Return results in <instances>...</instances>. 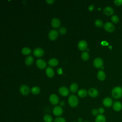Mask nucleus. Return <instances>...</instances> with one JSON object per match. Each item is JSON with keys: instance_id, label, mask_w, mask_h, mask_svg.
<instances>
[{"instance_id": "1", "label": "nucleus", "mask_w": 122, "mask_h": 122, "mask_svg": "<svg viewBox=\"0 0 122 122\" xmlns=\"http://www.w3.org/2000/svg\"><path fill=\"white\" fill-rule=\"evenodd\" d=\"M68 102L70 106L72 107H75L79 103V100L76 95L72 94L69 97Z\"/></svg>"}, {"instance_id": "2", "label": "nucleus", "mask_w": 122, "mask_h": 122, "mask_svg": "<svg viewBox=\"0 0 122 122\" xmlns=\"http://www.w3.org/2000/svg\"><path fill=\"white\" fill-rule=\"evenodd\" d=\"M112 95L115 99H119L122 96V88L119 86H116L112 90Z\"/></svg>"}, {"instance_id": "3", "label": "nucleus", "mask_w": 122, "mask_h": 122, "mask_svg": "<svg viewBox=\"0 0 122 122\" xmlns=\"http://www.w3.org/2000/svg\"><path fill=\"white\" fill-rule=\"evenodd\" d=\"M20 92L23 95H27L30 92V89L27 85L25 84H22L20 86Z\"/></svg>"}, {"instance_id": "4", "label": "nucleus", "mask_w": 122, "mask_h": 122, "mask_svg": "<svg viewBox=\"0 0 122 122\" xmlns=\"http://www.w3.org/2000/svg\"><path fill=\"white\" fill-rule=\"evenodd\" d=\"M63 112V110L61 106H56L53 109L52 112L53 114L56 116H61Z\"/></svg>"}, {"instance_id": "5", "label": "nucleus", "mask_w": 122, "mask_h": 122, "mask_svg": "<svg viewBox=\"0 0 122 122\" xmlns=\"http://www.w3.org/2000/svg\"><path fill=\"white\" fill-rule=\"evenodd\" d=\"M49 101L52 105H56L59 103V99L55 94H51L49 97Z\"/></svg>"}, {"instance_id": "6", "label": "nucleus", "mask_w": 122, "mask_h": 122, "mask_svg": "<svg viewBox=\"0 0 122 122\" xmlns=\"http://www.w3.org/2000/svg\"><path fill=\"white\" fill-rule=\"evenodd\" d=\"M104 29L109 32H112L114 30L115 27L111 22H106L104 25Z\"/></svg>"}, {"instance_id": "7", "label": "nucleus", "mask_w": 122, "mask_h": 122, "mask_svg": "<svg viewBox=\"0 0 122 122\" xmlns=\"http://www.w3.org/2000/svg\"><path fill=\"white\" fill-rule=\"evenodd\" d=\"M59 33L57 31V30H50L48 34V37L51 40H55L58 36Z\"/></svg>"}, {"instance_id": "8", "label": "nucleus", "mask_w": 122, "mask_h": 122, "mask_svg": "<svg viewBox=\"0 0 122 122\" xmlns=\"http://www.w3.org/2000/svg\"><path fill=\"white\" fill-rule=\"evenodd\" d=\"M33 53L35 56L40 57L43 55L44 51V50L41 48H36L33 50Z\"/></svg>"}, {"instance_id": "9", "label": "nucleus", "mask_w": 122, "mask_h": 122, "mask_svg": "<svg viewBox=\"0 0 122 122\" xmlns=\"http://www.w3.org/2000/svg\"><path fill=\"white\" fill-rule=\"evenodd\" d=\"M103 61L100 58H96L93 61L94 66L97 68H102L103 65Z\"/></svg>"}, {"instance_id": "10", "label": "nucleus", "mask_w": 122, "mask_h": 122, "mask_svg": "<svg viewBox=\"0 0 122 122\" xmlns=\"http://www.w3.org/2000/svg\"><path fill=\"white\" fill-rule=\"evenodd\" d=\"M59 92L61 95L66 96L69 94V90L66 87L61 86L59 89Z\"/></svg>"}, {"instance_id": "11", "label": "nucleus", "mask_w": 122, "mask_h": 122, "mask_svg": "<svg viewBox=\"0 0 122 122\" xmlns=\"http://www.w3.org/2000/svg\"><path fill=\"white\" fill-rule=\"evenodd\" d=\"M37 66L40 69H44L46 66V62L41 59H38L36 61Z\"/></svg>"}, {"instance_id": "12", "label": "nucleus", "mask_w": 122, "mask_h": 122, "mask_svg": "<svg viewBox=\"0 0 122 122\" xmlns=\"http://www.w3.org/2000/svg\"><path fill=\"white\" fill-rule=\"evenodd\" d=\"M88 93L90 96L94 98L98 95L99 92L96 89L94 88H91L89 89L88 91Z\"/></svg>"}, {"instance_id": "13", "label": "nucleus", "mask_w": 122, "mask_h": 122, "mask_svg": "<svg viewBox=\"0 0 122 122\" xmlns=\"http://www.w3.org/2000/svg\"><path fill=\"white\" fill-rule=\"evenodd\" d=\"M87 42L85 40H81L78 43V47L81 51H84L87 48Z\"/></svg>"}, {"instance_id": "14", "label": "nucleus", "mask_w": 122, "mask_h": 122, "mask_svg": "<svg viewBox=\"0 0 122 122\" xmlns=\"http://www.w3.org/2000/svg\"><path fill=\"white\" fill-rule=\"evenodd\" d=\"M112 100L110 97H106L102 101L103 105L106 107H110L112 105Z\"/></svg>"}, {"instance_id": "15", "label": "nucleus", "mask_w": 122, "mask_h": 122, "mask_svg": "<svg viewBox=\"0 0 122 122\" xmlns=\"http://www.w3.org/2000/svg\"><path fill=\"white\" fill-rule=\"evenodd\" d=\"M51 24L53 28H57L59 27L61 25L60 20L57 18H54L51 21Z\"/></svg>"}, {"instance_id": "16", "label": "nucleus", "mask_w": 122, "mask_h": 122, "mask_svg": "<svg viewBox=\"0 0 122 122\" xmlns=\"http://www.w3.org/2000/svg\"><path fill=\"white\" fill-rule=\"evenodd\" d=\"M103 12L106 15H112L114 13V10L112 7L106 6L103 9Z\"/></svg>"}, {"instance_id": "17", "label": "nucleus", "mask_w": 122, "mask_h": 122, "mask_svg": "<svg viewBox=\"0 0 122 122\" xmlns=\"http://www.w3.org/2000/svg\"><path fill=\"white\" fill-rule=\"evenodd\" d=\"M113 108L116 112L121 111L122 109V104L121 102L118 101L115 102L113 104Z\"/></svg>"}, {"instance_id": "18", "label": "nucleus", "mask_w": 122, "mask_h": 122, "mask_svg": "<svg viewBox=\"0 0 122 122\" xmlns=\"http://www.w3.org/2000/svg\"><path fill=\"white\" fill-rule=\"evenodd\" d=\"M45 72L47 76L50 78H52L54 74V71L52 69V68H51V67H47L45 70Z\"/></svg>"}, {"instance_id": "19", "label": "nucleus", "mask_w": 122, "mask_h": 122, "mask_svg": "<svg viewBox=\"0 0 122 122\" xmlns=\"http://www.w3.org/2000/svg\"><path fill=\"white\" fill-rule=\"evenodd\" d=\"M105 77H106L105 73L103 71L100 70L98 71L97 73V77L99 80L103 81L105 79Z\"/></svg>"}, {"instance_id": "20", "label": "nucleus", "mask_w": 122, "mask_h": 122, "mask_svg": "<svg viewBox=\"0 0 122 122\" xmlns=\"http://www.w3.org/2000/svg\"><path fill=\"white\" fill-rule=\"evenodd\" d=\"M95 122H106V118L102 114L98 115L95 118Z\"/></svg>"}, {"instance_id": "21", "label": "nucleus", "mask_w": 122, "mask_h": 122, "mask_svg": "<svg viewBox=\"0 0 122 122\" xmlns=\"http://www.w3.org/2000/svg\"><path fill=\"white\" fill-rule=\"evenodd\" d=\"M58 61L57 59L55 58H52L49 60L48 61V64L52 67H55L57 66L58 64Z\"/></svg>"}, {"instance_id": "22", "label": "nucleus", "mask_w": 122, "mask_h": 122, "mask_svg": "<svg viewBox=\"0 0 122 122\" xmlns=\"http://www.w3.org/2000/svg\"><path fill=\"white\" fill-rule=\"evenodd\" d=\"M87 91L84 89H81L78 92V95L81 98L85 97L87 94Z\"/></svg>"}, {"instance_id": "23", "label": "nucleus", "mask_w": 122, "mask_h": 122, "mask_svg": "<svg viewBox=\"0 0 122 122\" xmlns=\"http://www.w3.org/2000/svg\"><path fill=\"white\" fill-rule=\"evenodd\" d=\"M25 64L28 66L31 65L33 62V58L32 57V56L30 55L27 57V58L25 59Z\"/></svg>"}, {"instance_id": "24", "label": "nucleus", "mask_w": 122, "mask_h": 122, "mask_svg": "<svg viewBox=\"0 0 122 122\" xmlns=\"http://www.w3.org/2000/svg\"><path fill=\"white\" fill-rule=\"evenodd\" d=\"M43 120L44 122H52L53 121V118L52 116L48 114H45L43 116Z\"/></svg>"}, {"instance_id": "25", "label": "nucleus", "mask_w": 122, "mask_h": 122, "mask_svg": "<svg viewBox=\"0 0 122 122\" xmlns=\"http://www.w3.org/2000/svg\"><path fill=\"white\" fill-rule=\"evenodd\" d=\"M30 91H31V92L32 94H33L34 95H37V94H39L40 93V88L39 87L35 86L32 87L31 88Z\"/></svg>"}, {"instance_id": "26", "label": "nucleus", "mask_w": 122, "mask_h": 122, "mask_svg": "<svg viewBox=\"0 0 122 122\" xmlns=\"http://www.w3.org/2000/svg\"><path fill=\"white\" fill-rule=\"evenodd\" d=\"M70 90L72 92H75L78 90V85L76 83H72L70 86Z\"/></svg>"}, {"instance_id": "27", "label": "nucleus", "mask_w": 122, "mask_h": 122, "mask_svg": "<svg viewBox=\"0 0 122 122\" xmlns=\"http://www.w3.org/2000/svg\"><path fill=\"white\" fill-rule=\"evenodd\" d=\"M31 52L30 49L28 47H24L21 50V52L24 55H28Z\"/></svg>"}, {"instance_id": "28", "label": "nucleus", "mask_w": 122, "mask_h": 122, "mask_svg": "<svg viewBox=\"0 0 122 122\" xmlns=\"http://www.w3.org/2000/svg\"><path fill=\"white\" fill-rule=\"evenodd\" d=\"M81 57L83 61H87L89 58V53L86 51H84L81 53Z\"/></svg>"}, {"instance_id": "29", "label": "nucleus", "mask_w": 122, "mask_h": 122, "mask_svg": "<svg viewBox=\"0 0 122 122\" xmlns=\"http://www.w3.org/2000/svg\"><path fill=\"white\" fill-rule=\"evenodd\" d=\"M94 24L97 27H102L103 26V23L102 20L100 19H97L94 21Z\"/></svg>"}, {"instance_id": "30", "label": "nucleus", "mask_w": 122, "mask_h": 122, "mask_svg": "<svg viewBox=\"0 0 122 122\" xmlns=\"http://www.w3.org/2000/svg\"><path fill=\"white\" fill-rule=\"evenodd\" d=\"M111 20L112 21L115 23H117L119 21V18L118 16L116 15H113L111 17Z\"/></svg>"}, {"instance_id": "31", "label": "nucleus", "mask_w": 122, "mask_h": 122, "mask_svg": "<svg viewBox=\"0 0 122 122\" xmlns=\"http://www.w3.org/2000/svg\"><path fill=\"white\" fill-rule=\"evenodd\" d=\"M53 122H66V120L63 117H58L53 120Z\"/></svg>"}, {"instance_id": "32", "label": "nucleus", "mask_w": 122, "mask_h": 122, "mask_svg": "<svg viewBox=\"0 0 122 122\" xmlns=\"http://www.w3.org/2000/svg\"><path fill=\"white\" fill-rule=\"evenodd\" d=\"M59 32H60V34H61L62 35H63V34H65L66 32H67V29L64 27H62L60 28Z\"/></svg>"}, {"instance_id": "33", "label": "nucleus", "mask_w": 122, "mask_h": 122, "mask_svg": "<svg viewBox=\"0 0 122 122\" xmlns=\"http://www.w3.org/2000/svg\"><path fill=\"white\" fill-rule=\"evenodd\" d=\"M92 115L93 116H97L98 114L99 113L98 112V110L96 109H93L92 110Z\"/></svg>"}, {"instance_id": "34", "label": "nucleus", "mask_w": 122, "mask_h": 122, "mask_svg": "<svg viewBox=\"0 0 122 122\" xmlns=\"http://www.w3.org/2000/svg\"><path fill=\"white\" fill-rule=\"evenodd\" d=\"M114 4L117 6H120L122 4V0H114Z\"/></svg>"}, {"instance_id": "35", "label": "nucleus", "mask_w": 122, "mask_h": 122, "mask_svg": "<svg viewBox=\"0 0 122 122\" xmlns=\"http://www.w3.org/2000/svg\"><path fill=\"white\" fill-rule=\"evenodd\" d=\"M98 112H99V113H100L101 114H102L104 112V109L103 108H102V107H100V108H99V109H98Z\"/></svg>"}, {"instance_id": "36", "label": "nucleus", "mask_w": 122, "mask_h": 122, "mask_svg": "<svg viewBox=\"0 0 122 122\" xmlns=\"http://www.w3.org/2000/svg\"><path fill=\"white\" fill-rule=\"evenodd\" d=\"M88 9L90 11H92L94 9V6L93 4H92L91 5H90L89 8H88Z\"/></svg>"}, {"instance_id": "37", "label": "nucleus", "mask_w": 122, "mask_h": 122, "mask_svg": "<svg viewBox=\"0 0 122 122\" xmlns=\"http://www.w3.org/2000/svg\"><path fill=\"white\" fill-rule=\"evenodd\" d=\"M46 2H47L48 4H52V3L54 1V0H46Z\"/></svg>"}, {"instance_id": "38", "label": "nucleus", "mask_w": 122, "mask_h": 122, "mask_svg": "<svg viewBox=\"0 0 122 122\" xmlns=\"http://www.w3.org/2000/svg\"><path fill=\"white\" fill-rule=\"evenodd\" d=\"M78 122H83V119L82 118H79L78 119Z\"/></svg>"}, {"instance_id": "39", "label": "nucleus", "mask_w": 122, "mask_h": 122, "mask_svg": "<svg viewBox=\"0 0 122 122\" xmlns=\"http://www.w3.org/2000/svg\"><path fill=\"white\" fill-rule=\"evenodd\" d=\"M60 104H61V106H63L64 105V101H61V102H60Z\"/></svg>"}, {"instance_id": "40", "label": "nucleus", "mask_w": 122, "mask_h": 122, "mask_svg": "<svg viewBox=\"0 0 122 122\" xmlns=\"http://www.w3.org/2000/svg\"><path fill=\"white\" fill-rule=\"evenodd\" d=\"M88 122V121H84V122Z\"/></svg>"}, {"instance_id": "41", "label": "nucleus", "mask_w": 122, "mask_h": 122, "mask_svg": "<svg viewBox=\"0 0 122 122\" xmlns=\"http://www.w3.org/2000/svg\"></svg>"}]
</instances>
